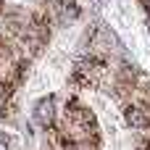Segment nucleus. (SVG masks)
I'll use <instances>...</instances> for the list:
<instances>
[{
	"mask_svg": "<svg viewBox=\"0 0 150 150\" xmlns=\"http://www.w3.org/2000/svg\"><path fill=\"white\" fill-rule=\"evenodd\" d=\"M55 121H58L55 98H53V95H47V98L37 100V105H34V124H37V127H42V129L47 132V129H50Z\"/></svg>",
	"mask_w": 150,
	"mask_h": 150,
	"instance_id": "1",
	"label": "nucleus"
},
{
	"mask_svg": "<svg viewBox=\"0 0 150 150\" xmlns=\"http://www.w3.org/2000/svg\"><path fill=\"white\" fill-rule=\"evenodd\" d=\"M11 142H13V137L0 129V150H11Z\"/></svg>",
	"mask_w": 150,
	"mask_h": 150,
	"instance_id": "2",
	"label": "nucleus"
},
{
	"mask_svg": "<svg viewBox=\"0 0 150 150\" xmlns=\"http://www.w3.org/2000/svg\"><path fill=\"white\" fill-rule=\"evenodd\" d=\"M137 150H150V134H137Z\"/></svg>",
	"mask_w": 150,
	"mask_h": 150,
	"instance_id": "3",
	"label": "nucleus"
},
{
	"mask_svg": "<svg viewBox=\"0 0 150 150\" xmlns=\"http://www.w3.org/2000/svg\"><path fill=\"white\" fill-rule=\"evenodd\" d=\"M140 5H142V11L150 16V0H140Z\"/></svg>",
	"mask_w": 150,
	"mask_h": 150,
	"instance_id": "4",
	"label": "nucleus"
},
{
	"mask_svg": "<svg viewBox=\"0 0 150 150\" xmlns=\"http://www.w3.org/2000/svg\"><path fill=\"white\" fill-rule=\"evenodd\" d=\"M3 13H5V3L0 0V16H3Z\"/></svg>",
	"mask_w": 150,
	"mask_h": 150,
	"instance_id": "5",
	"label": "nucleus"
},
{
	"mask_svg": "<svg viewBox=\"0 0 150 150\" xmlns=\"http://www.w3.org/2000/svg\"><path fill=\"white\" fill-rule=\"evenodd\" d=\"M148 32H150V18H148Z\"/></svg>",
	"mask_w": 150,
	"mask_h": 150,
	"instance_id": "6",
	"label": "nucleus"
}]
</instances>
